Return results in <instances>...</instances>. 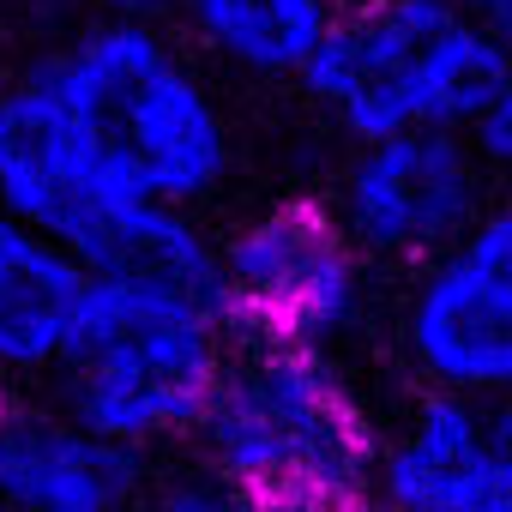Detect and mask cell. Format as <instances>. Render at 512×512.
<instances>
[{
    "mask_svg": "<svg viewBox=\"0 0 512 512\" xmlns=\"http://www.w3.org/2000/svg\"><path fill=\"white\" fill-rule=\"evenodd\" d=\"M31 79L121 199L199 211L229 181V115L193 55L151 19H85Z\"/></svg>",
    "mask_w": 512,
    "mask_h": 512,
    "instance_id": "obj_1",
    "label": "cell"
},
{
    "mask_svg": "<svg viewBox=\"0 0 512 512\" xmlns=\"http://www.w3.org/2000/svg\"><path fill=\"white\" fill-rule=\"evenodd\" d=\"M229 350L235 326L223 296L139 272H91L61 362L49 368V404L151 458L157 446L193 440Z\"/></svg>",
    "mask_w": 512,
    "mask_h": 512,
    "instance_id": "obj_2",
    "label": "cell"
},
{
    "mask_svg": "<svg viewBox=\"0 0 512 512\" xmlns=\"http://www.w3.org/2000/svg\"><path fill=\"white\" fill-rule=\"evenodd\" d=\"M193 452L272 506H350L368 500L380 422L332 350L235 338Z\"/></svg>",
    "mask_w": 512,
    "mask_h": 512,
    "instance_id": "obj_3",
    "label": "cell"
},
{
    "mask_svg": "<svg viewBox=\"0 0 512 512\" xmlns=\"http://www.w3.org/2000/svg\"><path fill=\"white\" fill-rule=\"evenodd\" d=\"M506 79V55L458 0H356L302 67L308 103L350 139L470 133Z\"/></svg>",
    "mask_w": 512,
    "mask_h": 512,
    "instance_id": "obj_4",
    "label": "cell"
},
{
    "mask_svg": "<svg viewBox=\"0 0 512 512\" xmlns=\"http://www.w3.org/2000/svg\"><path fill=\"white\" fill-rule=\"evenodd\" d=\"M217 284L235 338L338 350L368 320V260L326 199H278L217 241Z\"/></svg>",
    "mask_w": 512,
    "mask_h": 512,
    "instance_id": "obj_5",
    "label": "cell"
},
{
    "mask_svg": "<svg viewBox=\"0 0 512 512\" xmlns=\"http://www.w3.org/2000/svg\"><path fill=\"white\" fill-rule=\"evenodd\" d=\"M398 350L422 392L512 398V193L410 272Z\"/></svg>",
    "mask_w": 512,
    "mask_h": 512,
    "instance_id": "obj_6",
    "label": "cell"
},
{
    "mask_svg": "<svg viewBox=\"0 0 512 512\" xmlns=\"http://www.w3.org/2000/svg\"><path fill=\"white\" fill-rule=\"evenodd\" d=\"M470 133L422 127L350 145L332 181V217L368 266H422L494 199Z\"/></svg>",
    "mask_w": 512,
    "mask_h": 512,
    "instance_id": "obj_7",
    "label": "cell"
},
{
    "mask_svg": "<svg viewBox=\"0 0 512 512\" xmlns=\"http://www.w3.org/2000/svg\"><path fill=\"white\" fill-rule=\"evenodd\" d=\"M139 199H121L85 157L61 109L25 73L0 91V211L55 241L85 272L115 260V241Z\"/></svg>",
    "mask_w": 512,
    "mask_h": 512,
    "instance_id": "obj_8",
    "label": "cell"
},
{
    "mask_svg": "<svg viewBox=\"0 0 512 512\" xmlns=\"http://www.w3.org/2000/svg\"><path fill=\"white\" fill-rule=\"evenodd\" d=\"M374 512H512V398H446L416 404L380 428Z\"/></svg>",
    "mask_w": 512,
    "mask_h": 512,
    "instance_id": "obj_9",
    "label": "cell"
},
{
    "mask_svg": "<svg viewBox=\"0 0 512 512\" xmlns=\"http://www.w3.org/2000/svg\"><path fill=\"white\" fill-rule=\"evenodd\" d=\"M0 488L25 512H139L151 458L79 428L55 404H13L0 416Z\"/></svg>",
    "mask_w": 512,
    "mask_h": 512,
    "instance_id": "obj_10",
    "label": "cell"
},
{
    "mask_svg": "<svg viewBox=\"0 0 512 512\" xmlns=\"http://www.w3.org/2000/svg\"><path fill=\"white\" fill-rule=\"evenodd\" d=\"M85 266L0 211V380H49L73 332Z\"/></svg>",
    "mask_w": 512,
    "mask_h": 512,
    "instance_id": "obj_11",
    "label": "cell"
},
{
    "mask_svg": "<svg viewBox=\"0 0 512 512\" xmlns=\"http://www.w3.org/2000/svg\"><path fill=\"white\" fill-rule=\"evenodd\" d=\"M187 37L247 79H302L344 0H175Z\"/></svg>",
    "mask_w": 512,
    "mask_h": 512,
    "instance_id": "obj_12",
    "label": "cell"
},
{
    "mask_svg": "<svg viewBox=\"0 0 512 512\" xmlns=\"http://www.w3.org/2000/svg\"><path fill=\"white\" fill-rule=\"evenodd\" d=\"M139 512H284V506H272V500H260V494L223 482V476L205 470V464H181V470H169V476H151Z\"/></svg>",
    "mask_w": 512,
    "mask_h": 512,
    "instance_id": "obj_13",
    "label": "cell"
},
{
    "mask_svg": "<svg viewBox=\"0 0 512 512\" xmlns=\"http://www.w3.org/2000/svg\"><path fill=\"white\" fill-rule=\"evenodd\" d=\"M470 139H476V151H482V163H488V169L512 175V61H506V79H500L494 103L476 115Z\"/></svg>",
    "mask_w": 512,
    "mask_h": 512,
    "instance_id": "obj_14",
    "label": "cell"
},
{
    "mask_svg": "<svg viewBox=\"0 0 512 512\" xmlns=\"http://www.w3.org/2000/svg\"><path fill=\"white\" fill-rule=\"evenodd\" d=\"M464 7V19L476 25V31H488V43L512 61V0H458Z\"/></svg>",
    "mask_w": 512,
    "mask_h": 512,
    "instance_id": "obj_15",
    "label": "cell"
},
{
    "mask_svg": "<svg viewBox=\"0 0 512 512\" xmlns=\"http://www.w3.org/2000/svg\"><path fill=\"white\" fill-rule=\"evenodd\" d=\"M91 19H151L157 0H79Z\"/></svg>",
    "mask_w": 512,
    "mask_h": 512,
    "instance_id": "obj_16",
    "label": "cell"
},
{
    "mask_svg": "<svg viewBox=\"0 0 512 512\" xmlns=\"http://www.w3.org/2000/svg\"><path fill=\"white\" fill-rule=\"evenodd\" d=\"M284 512H374L368 500H350V506H284Z\"/></svg>",
    "mask_w": 512,
    "mask_h": 512,
    "instance_id": "obj_17",
    "label": "cell"
},
{
    "mask_svg": "<svg viewBox=\"0 0 512 512\" xmlns=\"http://www.w3.org/2000/svg\"><path fill=\"white\" fill-rule=\"evenodd\" d=\"M13 410V380H0V416Z\"/></svg>",
    "mask_w": 512,
    "mask_h": 512,
    "instance_id": "obj_18",
    "label": "cell"
}]
</instances>
